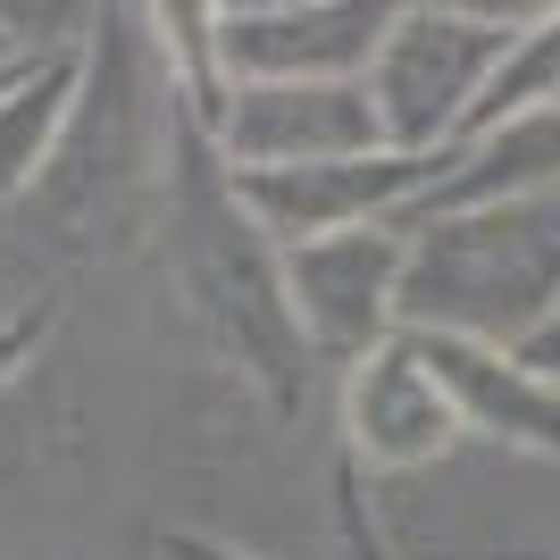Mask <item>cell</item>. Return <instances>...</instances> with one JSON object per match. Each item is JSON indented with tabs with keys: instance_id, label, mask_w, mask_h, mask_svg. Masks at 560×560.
Listing matches in <instances>:
<instances>
[{
	"instance_id": "obj_4",
	"label": "cell",
	"mask_w": 560,
	"mask_h": 560,
	"mask_svg": "<svg viewBox=\"0 0 560 560\" xmlns=\"http://www.w3.org/2000/svg\"><path fill=\"white\" fill-rule=\"evenodd\" d=\"M401 268H410V218H369L284 243V293L318 360H360L369 343L401 335Z\"/></svg>"
},
{
	"instance_id": "obj_12",
	"label": "cell",
	"mask_w": 560,
	"mask_h": 560,
	"mask_svg": "<svg viewBox=\"0 0 560 560\" xmlns=\"http://www.w3.org/2000/svg\"><path fill=\"white\" fill-rule=\"evenodd\" d=\"M34 343H43V318H0V385L34 360Z\"/></svg>"
},
{
	"instance_id": "obj_3",
	"label": "cell",
	"mask_w": 560,
	"mask_h": 560,
	"mask_svg": "<svg viewBox=\"0 0 560 560\" xmlns=\"http://www.w3.org/2000/svg\"><path fill=\"white\" fill-rule=\"evenodd\" d=\"M234 201L277 234H335L369 226V218H410L427 185L444 176V151H401V142H369V151H327V160H268V167H226Z\"/></svg>"
},
{
	"instance_id": "obj_5",
	"label": "cell",
	"mask_w": 560,
	"mask_h": 560,
	"mask_svg": "<svg viewBox=\"0 0 560 560\" xmlns=\"http://www.w3.org/2000/svg\"><path fill=\"white\" fill-rule=\"evenodd\" d=\"M201 135L218 142L226 167H268L369 151V142H385V117L369 101V75H243L218 93Z\"/></svg>"
},
{
	"instance_id": "obj_9",
	"label": "cell",
	"mask_w": 560,
	"mask_h": 560,
	"mask_svg": "<svg viewBox=\"0 0 560 560\" xmlns=\"http://www.w3.org/2000/svg\"><path fill=\"white\" fill-rule=\"evenodd\" d=\"M75 93H84V43H50L25 59V75L0 93V201L34 192L59 142H68V117H75Z\"/></svg>"
},
{
	"instance_id": "obj_1",
	"label": "cell",
	"mask_w": 560,
	"mask_h": 560,
	"mask_svg": "<svg viewBox=\"0 0 560 560\" xmlns=\"http://www.w3.org/2000/svg\"><path fill=\"white\" fill-rule=\"evenodd\" d=\"M560 302V185L410 210V268H401V327H444L518 343Z\"/></svg>"
},
{
	"instance_id": "obj_13",
	"label": "cell",
	"mask_w": 560,
	"mask_h": 560,
	"mask_svg": "<svg viewBox=\"0 0 560 560\" xmlns=\"http://www.w3.org/2000/svg\"><path fill=\"white\" fill-rule=\"evenodd\" d=\"M518 351H527V360H536L544 376H560V302H552V318H544V327H527V335H518Z\"/></svg>"
},
{
	"instance_id": "obj_11",
	"label": "cell",
	"mask_w": 560,
	"mask_h": 560,
	"mask_svg": "<svg viewBox=\"0 0 560 560\" xmlns=\"http://www.w3.org/2000/svg\"><path fill=\"white\" fill-rule=\"evenodd\" d=\"M427 9H460V18H486V25H536L560 0H427Z\"/></svg>"
},
{
	"instance_id": "obj_8",
	"label": "cell",
	"mask_w": 560,
	"mask_h": 560,
	"mask_svg": "<svg viewBox=\"0 0 560 560\" xmlns=\"http://www.w3.org/2000/svg\"><path fill=\"white\" fill-rule=\"evenodd\" d=\"M419 351L435 360V376L460 401V427L511 452H560V376H544L518 343H486V335H444L410 327Z\"/></svg>"
},
{
	"instance_id": "obj_7",
	"label": "cell",
	"mask_w": 560,
	"mask_h": 560,
	"mask_svg": "<svg viewBox=\"0 0 560 560\" xmlns=\"http://www.w3.org/2000/svg\"><path fill=\"white\" fill-rule=\"evenodd\" d=\"M401 0H293L218 25V84L243 75H369Z\"/></svg>"
},
{
	"instance_id": "obj_14",
	"label": "cell",
	"mask_w": 560,
	"mask_h": 560,
	"mask_svg": "<svg viewBox=\"0 0 560 560\" xmlns=\"http://www.w3.org/2000/svg\"><path fill=\"white\" fill-rule=\"evenodd\" d=\"M176 560H243V552H218V544H192V536H176Z\"/></svg>"
},
{
	"instance_id": "obj_6",
	"label": "cell",
	"mask_w": 560,
	"mask_h": 560,
	"mask_svg": "<svg viewBox=\"0 0 560 560\" xmlns=\"http://www.w3.org/2000/svg\"><path fill=\"white\" fill-rule=\"evenodd\" d=\"M460 401L435 376V360L419 351V335L401 327L385 343H369L360 360H343V444L360 468L376 477H401V468H427L460 444Z\"/></svg>"
},
{
	"instance_id": "obj_15",
	"label": "cell",
	"mask_w": 560,
	"mask_h": 560,
	"mask_svg": "<svg viewBox=\"0 0 560 560\" xmlns=\"http://www.w3.org/2000/svg\"><path fill=\"white\" fill-rule=\"evenodd\" d=\"M0 50H25V43H9V34H0Z\"/></svg>"
},
{
	"instance_id": "obj_2",
	"label": "cell",
	"mask_w": 560,
	"mask_h": 560,
	"mask_svg": "<svg viewBox=\"0 0 560 560\" xmlns=\"http://www.w3.org/2000/svg\"><path fill=\"white\" fill-rule=\"evenodd\" d=\"M518 25H486L460 18V9H427V0H401L385 43L369 59V101L385 117V142L401 151H452L468 135V109L486 93V75L502 68Z\"/></svg>"
},
{
	"instance_id": "obj_10",
	"label": "cell",
	"mask_w": 560,
	"mask_h": 560,
	"mask_svg": "<svg viewBox=\"0 0 560 560\" xmlns=\"http://www.w3.org/2000/svg\"><path fill=\"white\" fill-rule=\"evenodd\" d=\"M142 34L167 50V68H176V84H185V109L210 126L218 109V18H226V0H135Z\"/></svg>"
}]
</instances>
